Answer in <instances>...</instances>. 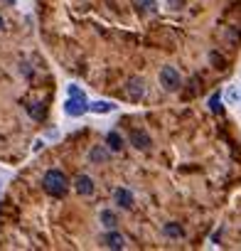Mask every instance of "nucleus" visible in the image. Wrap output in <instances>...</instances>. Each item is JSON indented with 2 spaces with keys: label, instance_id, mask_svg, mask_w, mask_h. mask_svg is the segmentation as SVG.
<instances>
[{
  "label": "nucleus",
  "instance_id": "obj_1",
  "mask_svg": "<svg viewBox=\"0 0 241 251\" xmlns=\"http://www.w3.org/2000/svg\"><path fill=\"white\" fill-rule=\"evenodd\" d=\"M42 187L52 197H64L67 190H69V180H67V175L62 170H47L45 177H42Z\"/></svg>",
  "mask_w": 241,
  "mask_h": 251
},
{
  "label": "nucleus",
  "instance_id": "obj_2",
  "mask_svg": "<svg viewBox=\"0 0 241 251\" xmlns=\"http://www.w3.org/2000/svg\"><path fill=\"white\" fill-rule=\"evenodd\" d=\"M67 94H69V99H67V103H64L67 116H81V113L89 111V101H86L84 91H81L76 84H69V86H67Z\"/></svg>",
  "mask_w": 241,
  "mask_h": 251
},
{
  "label": "nucleus",
  "instance_id": "obj_3",
  "mask_svg": "<svg viewBox=\"0 0 241 251\" xmlns=\"http://www.w3.org/2000/svg\"><path fill=\"white\" fill-rule=\"evenodd\" d=\"M160 84H163L168 91H177V89L182 86L177 69H175V67H163V69H160Z\"/></svg>",
  "mask_w": 241,
  "mask_h": 251
},
{
  "label": "nucleus",
  "instance_id": "obj_4",
  "mask_svg": "<svg viewBox=\"0 0 241 251\" xmlns=\"http://www.w3.org/2000/svg\"><path fill=\"white\" fill-rule=\"evenodd\" d=\"M128 138H131V146H133V148H138V151H148V148L153 146L150 136H148L145 131H138V128H136V131H131V136H128Z\"/></svg>",
  "mask_w": 241,
  "mask_h": 251
},
{
  "label": "nucleus",
  "instance_id": "obj_5",
  "mask_svg": "<svg viewBox=\"0 0 241 251\" xmlns=\"http://www.w3.org/2000/svg\"><path fill=\"white\" fill-rule=\"evenodd\" d=\"M74 187H76V192H79V195H84V197H91V195H94V190H96V185H94V180H91L89 175H76Z\"/></svg>",
  "mask_w": 241,
  "mask_h": 251
},
{
  "label": "nucleus",
  "instance_id": "obj_6",
  "mask_svg": "<svg viewBox=\"0 0 241 251\" xmlns=\"http://www.w3.org/2000/svg\"><path fill=\"white\" fill-rule=\"evenodd\" d=\"M113 200H116L118 207H123V209H131V207H133V192L126 190V187H118V190L113 192Z\"/></svg>",
  "mask_w": 241,
  "mask_h": 251
},
{
  "label": "nucleus",
  "instance_id": "obj_7",
  "mask_svg": "<svg viewBox=\"0 0 241 251\" xmlns=\"http://www.w3.org/2000/svg\"><path fill=\"white\" fill-rule=\"evenodd\" d=\"M103 246H108V249H113V251H118V249H123L126 246V239L123 236H120L118 231H108L106 236H103Z\"/></svg>",
  "mask_w": 241,
  "mask_h": 251
},
{
  "label": "nucleus",
  "instance_id": "obj_8",
  "mask_svg": "<svg viewBox=\"0 0 241 251\" xmlns=\"http://www.w3.org/2000/svg\"><path fill=\"white\" fill-rule=\"evenodd\" d=\"M128 96L133 99V101H138V99H143L145 96V84H143V79H128Z\"/></svg>",
  "mask_w": 241,
  "mask_h": 251
},
{
  "label": "nucleus",
  "instance_id": "obj_9",
  "mask_svg": "<svg viewBox=\"0 0 241 251\" xmlns=\"http://www.w3.org/2000/svg\"><path fill=\"white\" fill-rule=\"evenodd\" d=\"M106 146H108V151L120 153V148H123V136H120L118 131H108L106 133Z\"/></svg>",
  "mask_w": 241,
  "mask_h": 251
},
{
  "label": "nucleus",
  "instance_id": "obj_10",
  "mask_svg": "<svg viewBox=\"0 0 241 251\" xmlns=\"http://www.w3.org/2000/svg\"><path fill=\"white\" fill-rule=\"evenodd\" d=\"M163 234H165L168 239H182V236H185V229H182L177 222H170V224L163 226Z\"/></svg>",
  "mask_w": 241,
  "mask_h": 251
},
{
  "label": "nucleus",
  "instance_id": "obj_11",
  "mask_svg": "<svg viewBox=\"0 0 241 251\" xmlns=\"http://www.w3.org/2000/svg\"><path fill=\"white\" fill-rule=\"evenodd\" d=\"M113 108H116V106H113L111 101H94V103H89V111H91V113H98V116H101V113H111Z\"/></svg>",
  "mask_w": 241,
  "mask_h": 251
},
{
  "label": "nucleus",
  "instance_id": "obj_12",
  "mask_svg": "<svg viewBox=\"0 0 241 251\" xmlns=\"http://www.w3.org/2000/svg\"><path fill=\"white\" fill-rule=\"evenodd\" d=\"M89 158H91V163H106V160L111 158V153H108L103 146H96V148L91 151V155H89Z\"/></svg>",
  "mask_w": 241,
  "mask_h": 251
},
{
  "label": "nucleus",
  "instance_id": "obj_13",
  "mask_svg": "<svg viewBox=\"0 0 241 251\" xmlns=\"http://www.w3.org/2000/svg\"><path fill=\"white\" fill-rule=\"evenodd\" d=\"M221 103H224V101H221V94H219V91L209 96V111H212V113H221V111H224Z\"/></svg>",
  "mask_w": 241,
  "mask_h": 251
},
{
  "label": "nucleus",
  "instance_id": "obj_14",
  "mask_svg": "<svg viewBox=\"0 0 241 251\" xmlns=\"http://www.w3.org/2000/svg\"><path fill=\"white\" fill-rule=\"evenodd\" d=\"M101 224H103L106 229H113V226H116V214H113L111 209H103V212H101Z\"/></svg>",
  "mask_w": 241,
  "mask_h": 251
},
{
  "label": "nucleus",
  "instance_id": "obj_15",
  "mask_svg": "<svg viewBox=\"0 0 241 251\" xmlns=\"http://www.w3.org/2000/svg\"><path fill=\"white\" fill-rule=\"evenodd\" d=\"M136 5H138L143 13H155V8H158V0H136Z\"/></svg>",
  "mask_w": 241,
  "mask_h": 251
},
{
  "label": "nucleus",
  "instance_id": "obj_16",
  "mask_svg": "<svg viewBox=\"0 0 241 251\" xmlns=\"http://www.w3.org/2000/svg\"><path fill=\"white\" fill-rule=\"evenodd\" d=\"M27 111H30V116L37 118V121L45 118V106H42V103H32V106H27Z\"/></svg>",
  "mask_w": 241,
  "mask_h": 251
},
{
  "label": "nucleus",
  "instance_id": "obj_17",
  "mask_svg": "<svg viewBox=\"0 0 241 251\" xmlns=\"http://www.w3.org/2000/svg\"><path fill=\"white\" fill-rule=\"evenodd\" d=\"M236 99H239V91H236L234 86H229V91H226V101H229V103H234Z\"/></svg>",
  "mask_w": 241,
  "mask_h": 251
},
{
  "label": "nucleus",
  "instance_id": "obj_18",
  "mask_svg": "<svg viewBox=\"0 0 241 251\" xmlns=\"http://www.w3.org/2000/svg\"><path fill=\"white\" fill-rule=\"evenodd\" d=\"M168 8L180 10V8H185V0H168Z\"/></svg>",
  "mask_w": 241,
  "mask_h": 251
},
{
  "label": "nucleus",
  "instance_id": "obj_19",
  "mask_svg": "<svg viewBox=\"0 0 241 251\" xmlns=\"http://www.w3.org/2000/svg\"><path fill=\"white\" fill-rule=\"evenodd\" d=\"M212 62H217V64H224V57H217V54H212Z\"/></svg>",
  "mask_w": 241,
  "mask_h": 251
},
{
  "label": "nucleus",
  "instance_id": "obj_20",
  "mask_svg": "<svg viewBox=\"0 0 241 251\" xmlns=\"http://www.w3.org/2000/svg\"><path fill=\"white\" fill-rule=\"evenodd\" d=\"M3 27H5V20H3V18H0V30H3Z\"/></svg>",
  "mask_w": 241,
  "mask_h": 251
},
{
  "label": "nucleus",
  "instance_id": "obj_21",
  "mask_svg": "<svg viewBox=\"0 0 241 251\" xmlns=\"http://www.w3.org/2000/svg\"><path fill=\"white\" fill-rule=\"evenodd\" d=\"M5 3H8V5H15V0H5Z\"/></svg>",
  "mask_w": 241,
  "mask_h": 251
}]
</instances>
